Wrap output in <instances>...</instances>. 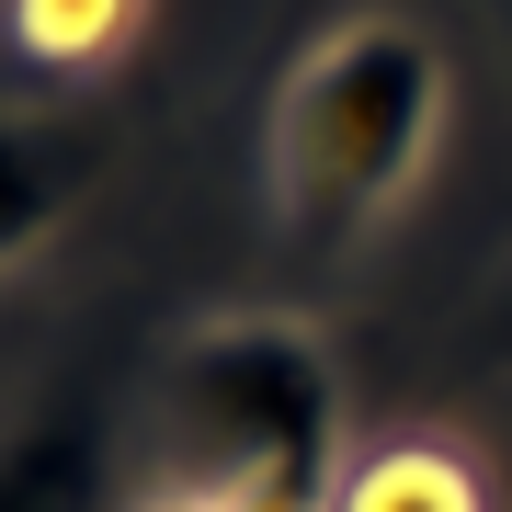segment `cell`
Returning a JSON list of instances; mask_svg holds the SVG:
<instances>
[{
	"label": "cell",
	"mask_w": 512,
	"mask_h": 512,
	"mask_svg": "<svg viewBox=\"0 0 512 512\" xmlns=\"http://www.w3.org/2000/svg\"><path fill=\"white\" fill-rule=\"evenodd\" d=\"M342 512H490V478H478L456 444H387L342 478Z\"/></svg>",
	"instance_id": "5"
},
{
	"label": "cell",
	"mask_w": 512,
	"mask_h": 512,
	"mask_svg": "<svg viewBox=\"0 0 512 512\" xmlns=\"http://www.w3.org/2000/svg\"><path fill=\"white\" fill-rule=\"evenodd\" d=\"M137 12L148 0H0V23H12V46L35 69H103L137 35Z\"/></svg>",
	"instance_id": "6"
},
{
	"label": "cell",
	"mask_w": 512,
	"mask_h": 512,
	"mask_svg": "<svg viewBox=\"0 0 512 512\" xmlns=\"http://www.w3.org/2000/svg\"><path fill=\"white\" fill-rule=\"evenodd\" d=\"M478 365H512V296H501L490 319H478Z\"/></svg>",
	"instance_id": "7"
},
{
	"label": "cell",
	"mask_w": 512,
	"mask_h": 512,
	"mask_svg": "<svg viewBox=\"0 0 512 512\" xmlns=\"http://www.w3.org/2000/svg\"><path fill=\"white\" fill-rule=\"evenodd\" d=\"M80 183H92V137L57 126V114L0 103V274L57 239V217L80 205Z\"/></svg>",
	"instance_id": "4"
},
{
	"label": "cell",
	"mask_w": 512,
	"mask_h": 512,
	"mask_svg": "<svg viewBox=\"0 0 512 512\" xmlns=\"http://www.w3.org/2000/svg\"><path fill=\"white\" fill-rule=\"evenodd\" d=\"M444 103H456V69H444L433 23L410 12L330 23L274 92V148H262L274 239L296 262H342L444 148Z\"/></svg>",
	"instance_id": "2"
},
{
	"label": "cell",
	"mask_w": 512,
	"mask_h": 512,
	"mask_svg": "<svg viewBox=\"0 0 512 512\" xmlns=\"http://www.w3.org/2000/svg\"><path fill=\"white\" fill-rule=\"evenodd\" d=\"M0 512H114V410L92 387L0 433Z\"/></svg>",
	"instance_id": "3"
},
{
	"label": "cell",
	"mask_w": 512,
	"mask_h": 512,
	"mask_svg": "<svg viewBox=\"0 0 512 512\" xmlns=\"http://www.w3.org/2000/svg\"><path fill=\"white\" fill-rule=\"evenodd\" d=\"M160 501L194 512H342V365L308 319L239 308L160 365Z\"/></svg>",
	"instance_id": "1"
}]
</instances>
